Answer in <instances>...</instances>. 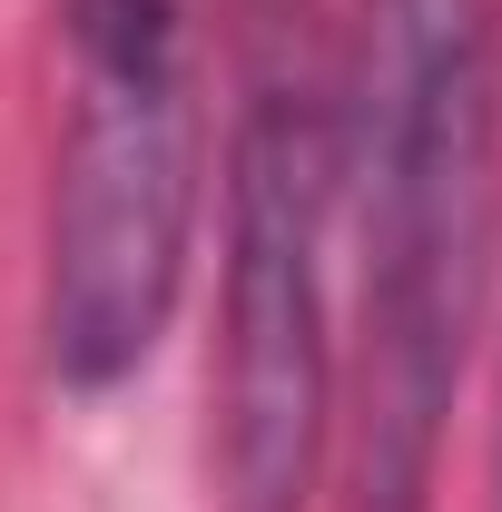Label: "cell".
Instances as JSON below:
<instances>
[{"label":"cell","instance_id":"1","mask_svg":"<svg viewBox=\"0 0 502 512\" xmlns=\"http://www.w3.org/2000/svg\"><path fill=\"white\" fill-rule=\"evenodd\" d=\"M355 503L424 512L453 394L502 266V69L493 0H365L355 109Z\"/></svg>","mask_w":502,"mask_h":512},{"label":"cell","instance_id":"2","mask_svg":"<svg viewBox=\"0 0 502 512\" xmlns=\"http://www.w3.org/2000/svg\"><path fill=\"white\" fill-rule=\"evenodd\" d=\"M197 0H60V158L40 345L69 394L128 384L197 247Z\"/></svg>","mask_w":502,"mask_h":512},{"label":"cell","instance_id":"3","mask_svg":"<svg viewBox=\"0 0 502 512\" xmlns=\"http://www.w3.org/2000/svg\"><path fill=\"white\" fill-rule=\"evenodd\" d=\"M335 109L256 89L227 148V316H217V503L306 512L335 444Z\"/></svg>","mask_w":502,"mask_h":512}]
</instances>
